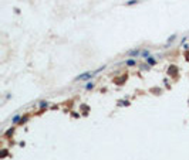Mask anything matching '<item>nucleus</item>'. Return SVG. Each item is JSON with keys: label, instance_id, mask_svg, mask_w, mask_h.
I'll return each mask as SVG.
<instances>
[{"label": "nucleus", "instance_id": "1", "mask_svg": "<svg viewBox=\"0 0 189 160\" xmlns=\"http://www.w3.org/2000/svg\"><path fill=\"white\" fill-rule=\"evenodd\" d=\"M138 0H131V1H128V4H134V3H137Z\"/></svg>", "mask_w": 189, "mask_h": 160}]
</instances>
